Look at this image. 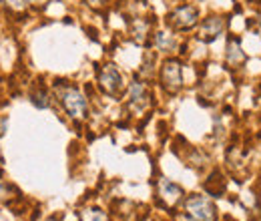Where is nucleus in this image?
Returning <instances> with one entry per match:
<instances>
[{
  "mask_svg": "<svg viewBox=\"0 0 261 221\" xmlns=\"http://www.w3.org/2000/svg\"><path fill=\"white\" fill-rule=\"evenodd\" d=\"M53 93L55 99L59 101L61 109L65 111V115L72 123H85L91 115V105H89V96L85 95L76 85L66 83V81H57L53 83Z\"/></svg>",
  "mask_w": 261,
  "mask_h": 221,
  "instance_id": "1",
  "label": "nucleus"
},
{
  "mask_svg": "<svg viewBox=\"0 0 261 221\" xmlns=\"http://www.w3.org/2000/svg\"><path fill=\"white\" fill-rule=\"evenodd\" d=\"M185 197H187V193H185V189L177 181H173L169 177H159L155 181V199L153 201H155L157 209L167 211L171 215L177 209H181Z\"/></svg>",
  "mask_w": 261,
  "mask_h": 221,
  "instance_id": "2",
  "label": "nucleus"
},
{
  "mask_svg": "<svg viewBox=\"0 0 261 221\" xmlns=\"http://www.w3.org/2000/svg\"><path fill=\"white\" fill-rule=\"evenodd\" d=\"M183 211L193 215L197 221H219V211L211 195L207 193H189L181 205Z\"/></svg>",
  "mask_w": 261,
  "mask_h": 221,
  "instance_id": "3",
  "label": "nucleus"
},
{
  "mask_svg": "<svg viewBox=\"0 0 261 221\" xmlns=\"http://www.w3.org/2000/svg\"><path fill=\"white\" fill-rule=\"evenodd\" d=\"M97 83L98 89L111 99H119L125 93V79L123 72L119 70V66L113 63L102 64L97 72Z\"/></svg>",
  "mask_w": 261,
  "mask_h": 221,
  "instance_id": "4",
  "label": "nucleus"
},
{
  "mask_svg": "<svg viewBox=\"0 0 261 221\" xmlns=\"http://www.w3.org/2000/svg\"><path fill=\"white\" fill-rule=\"evenodd\" d=\"M159 83L163 87V91L167 95H177L185 81H183V64L179 59L175 57H169L161 63V68H159Z\"/></svg>",
  "mask_w": 261,
  "mask_h": 221,
  "instance_id": "5",
  "label": "nucleus"
},
{
  "mask_svg": "<svg viewBox=\"0 0 261 221\" xmlns=\"http://www.w3.org/2000/svg\"><path fill=\"white\" fill-rule=\"evenodd\" d=\"M199 24V10L193 4H181L167 14V27L173 32H189Z\"/></svg>",
  "mask_w": 261,
  "mask_h": 221,
  "instance_id": "6",
  "label": "nucleus"
},
{
  "mask_svg": "<svg viewBox=\"0 0 261 221\" xmlns=\"http://www.w3.org/2000/svg\"><path fill=\"white\" fill-rule=\"evenodd\" d=\"M127 105L133 113H143L151 105V89L143 79H133L127 87Z\"/></svg>",
  "mask_w": 261,
  "mask_h": 221,
  "instance_id": "7",
  "label": "nucleus"
},
{
  "mask_svg": "<svg viewBox=\"0 0 261 221\" xmlns=\"http://www.w3.org/2000/svg\"><path fill=\"white\" fill-rule=\"evenodd\" d=\"M129 32H130V36H133V40H135L137 44H149V40H153V36H155L151 20L141 18V16H137V18H133V20H130Z\"/></svg>",
  "mask_w": 261,
  "mask_h": 221,
  "instance_id": "8",
  "label": "nucleus"
},
{
  "mask_svg": "<svg viewBox=\"0 0 261 221\" xmlns=\"http://www.w3.org/2000/svg\"><path fill=\"white\" fill-rule=\"evenodd\" d=\"M225 31V22L221 16H207L199 27V38L203 42H213L219 34Z\"/></svg>",
  "mask_w": 261,
  "mask_h": 221,
  "instance_id": "9",
  "label": "nucleus"
},
{
  "mask_svg": "<svg viewBox=\"0 0 261 221\" xmlns=\"http://www.w3.org/2000/svg\"><path fill=\"white\" fill-rule=\"evenodd\" d=\"M76 221H113V215L102 205L87 203L76 211Z\"/></svg>",
  "mask_w": 261,
  "mask_h": 221,
  "instance_id": "10",
  "label": "nucleus"
},
{
  "mask_svg": "<svg viewBox=\"0 0 261 221\" xmlns=\"http://www.w3.org/2000/svg\"><path fill=\"white\" fill-rule=\"evenodd\" d=\"M24 199V195H22V191L18 189L12 181H8L6 177L4 179H0V205H4V207H14L16 203H20Z\"/></svg>",
  "mask_w": 261,
  "mask_h": 221,
  "instance_id": "11",
  "label": "nucleus"
},
{
  "mask_svg": "<svg viewBox=\"0 0 261 221\" xmlns=\"http://www.w3.org/2000/svg\"><path fill=\"white\" fill-rule=\"evenodd\" d=\"M153 44L157 46L159 53H165V55H173L179 48V40L173 31H157L153 36Z\"/></svg>",
  "mask_w": 261,
  "mask_h": 221,
  "instance_id": "12",
  "label": "nucleus"
},
{
  "mask_svg": "<svg viewBox=\"0 0 261 221\" xmlns=\"http://www.w3.org/2000/svg\"><path fill=\"white\" fill-rule=\"evenodd\" d=\"M29 101L36 109H50L53 107V95L44 85H34L29 93Z\"/></svg>",
  "mask_w": 261,
  "mask_h": 221,
  "instance_id": "13",
  "label": "nucleus"
},
{
  "mask_svg": "<svg viewBox=\"0 0 261 221\" xmlns=\"http://www.w3.org/2000/svg\"><path fill=\"white\" fill-rule=\"evenodd\" d=\"M243 61H245V53H243L239 40L231 38L227 44V63L231 64V66H237V64H241Z\"/></svg>",
  "mask_w": 261,
  "mask_h": 221,
  "instance_id": "14",
  "label": "nucleus"
},
{
  "mask_svg": "<svg viewBox=\"0 0 261 221\" xmlns=\"http://www.w3.org/2000/svg\"><path fill=\"white\" fill-rule=\"evenodd\" d=\"M185 161H187V165H189V167H193V169H203V167H205V163L209 161V157H207L201 149L191 147V149H189V155L185 157Z\"/></svg>",
  "mask_w": 261,
  "mask_h": 221,
  "instance_id": "15",
  "label": "nucleus"
},
{
  "mask_svg": "<svg viewBox=\"0 0 261 221\" xmlns=\"http://www.w3.org/2000/svg\"><path fill=\"white\" fill-rule=\"evenodd\" d=\"M2 4L8 12H24L31 2L29 0H2Z\"/></svg>",
  "mask_w": 261,
  "mask_h": 221,
  "instance_id": "16",
  "label": "nucleus"
},
{
  "mask_svg": "<svg viewBox=\"0 0 261 221\" xmlns=\"http://www.w3.org/2000/svg\"><path fill=\"white\" fill-rule=\"evenodd\" d=\"M169 221H197L193 215H189L187 211H183V209H177L175 213H171L169 215Z\"/></svg>",
  "mask_w": 261,
  "mask_h": 221,
  "instance_id": "17",
  "label": "nucleus"
},
{
  "mask_svg": "<svg viewBox=\"0 0 261 221\" xmlns=\"http://www.w3.org/2000/svg\"><path fill=\"white\" fill-rule=\"evenodd\" d=\"M8 131V115H0V139L6 135Z\"/></svg>",
  "mask_w": 261,
  "mask_h": 221,
  "instance_id": "18",
  "label": "nucleus"
},
{
  "mask_svg": "<svg viewBox=\"0 0 261 221\" xmlns=\"http://www.w3.org/2000/svg\"><path fill=\"white\" fill-rule=\"evenodd\" d=\"M31 4H34V6H42V4H46L48 0H29Z\"/></svg>",
  "mask_w": 261,
  "mask_h": 221,
  "instance_id": "19",
  "label": "nucleus"
},
{
  "mask_svg": "<svg viewBox=\"0 0 261 221\" xmlns=\"http://www.w3.org/2000/svg\"><path fill=\"white\" fill-rule=\"evenodd\" d=\"M143 221H157V219H143Z\"/></svg>",
  "mask_w": 261,
  "mask_h": 221,
  "instance_id": "20",
  "label": "nucleus"
}]
</instances>
